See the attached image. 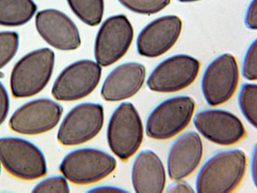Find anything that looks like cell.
Wrapping results in <instances>:
<instances>
[{
	"label": "cell",
	"instance_id": "1",
	"mask_svg": "<svg viewBox=\"0 0 257 193\" xmlns=\"http://www.w3.org/2000/svg\"><path fill=\"white\" fill-rule=\"evenodd\" d=\"M247 159L239 149L218 152L200 170L196 188L199 193L231 192L240 185L245 175Z\"/></svg>",
	"mask_w": 257,
	"mask_h": 193
},
{
	"label": "cell",
	"instance_id": "2",
	"mask_svg": "<svg viewBox=\"0 0 257 193\" xmlns=\"http://www.w3.org/2000/svg\"><path fill=\"white\" fill-rule=\"evenodd\" d=\"M55 61L53 51L43 48L26 54L14 66L11 75L12 93L15 98L33 96L47 84Z\"/></svg>",
	"mask_w": 257,
	"mask_h": 193
},
{
	"label": "cell",
	"instance_id": "3",
	"mask_svg": "<svg viewBox=\"0 0 257 193\" xmlns=\"http://www.w3.org/2000/svg\"><path fill=\"white\" fill-rule=\"evenodd\" d=\"M143 133L138 112L132 103H123L113 112L108 123L107 139L109 148L119 159L127 160L140 148Z\"/></svg>",
	"mask_w": 257,
	"mask_h": 193
},
{
	"label": "cell",
	"instance_id": "4",
	"mask_svg": "<svg viewBox=\"0 0 257 193\" xmlns=\"http://www.w3.org/2000/svg\"><path fill=\"white\" fill-rule=\"evenodd\" d=\"M116 167L114 157L102 150L83 148L68 154L59 169L66 179L79 185L93 183L110 174Z\"/></svg>",
	"mask_w": 257,
	"mask_h": 193
},
{
	"label": "cell",
	"instance_id": "5",
	"mask_svg": "<svg viewBox=\"0 0 257 193\" xmlns=\"http://www.w3.org/2000/svg\"><path fill=\"white\" fill-rule=\"evenodd\" d=\"M0 161L8 172L23 180H35L47 173L41 151L31 143L20 138H0Z\"/></svg>",
	"mask_w": 257,
	"mask_h": 193
},
{
	"label": "cell",
	"instance_id": "6",
	"mask_svg": "<svg viewBox=\"0 0 257 193\" xmlns=\"http://www.w3.org/2000/svg\"><path fill=\"white\" fill-rule=\"evenodd\" d=\"M195 102L188 96H178L159 104L149 116L146 127L148 137L156 140L171 138L189 124Z\"/></svg>",
	"mask_w": 257,
	"mask_h": 193
},
{
	"label": "cell",
	"instance_id": "7",
	"mask_svg": "<svg viewBox=\"0 0 257 193\" xmlns=\"http://www.w3.org/2000/svg\"><path fill=\"white\" fill-rule=\"evenodd\" d=\"M101 68L90 60H81L66 67L58 76L52 94L61 101H74L89 95L98 84Z\"/></svg>",
	"mask_w": 257,
	"mask_h": 193
},
{
	"label": "cell",
	"instance_id": "8",
	"mask_svg": "<svg viewBox=\"0 0 257 193\" xmlns=\"http://www.w3.org/2000/svg\"><path fill=\"white\" fill-rule=\"evenodd\" d=\"M104 122L103 107L94 103H83L73 108L65 117L59 127L57 139L64 146L86 142L100 131Z\"/></svg>",
	"mask_w": 257,
	"mask_h": 193
},
{
	"label": "cell",
	"instance_id": "9",
	"mask_svg": "<svg viewBox=\"0 0 257 193\" xmlns=\"http://www.w3.org/2000/svg\"><path fill=\"white\" fill-rule=\"evenodd\" d=\"M134 30L124 15L108 18L101 25L94 45V56L100 65L109 66L120 59L128 50Z\"/></svg>",
	"mask_w": 257,
	"mask_h": 193
},
{
	"label": "cell",
	"instance_id": "10",
	"mask_svg": "<svg viewBox=\"0 0 257 193\" xmlns=\"http://www.w3.org/2000/svg\"><path fill=\"white\" fill-rule=\"evenodd\" d=\"M239 69L235 57L225 53L216 58L207 67L202 80V90L207 103L216 106L229 101L239 81Z\"/></svg>",
	"mask_w": 257,
	"mask_h": 193
},
{
	"label": "cell",
	"instance_id": "11",
	"mask_svg": "<svg viewBox=\"0 0 257 193\" xmlns=\"http://www.w3.org/2000/svg\"><path fill=\"white\" fill-rule=\"evenodd\" d=\"M200 67V62L190 56L179 54L172 56L153 70L147 80V85L150 89L156 92L179 91L195 81Z\"/></svg>",
	"mask_w": 257,
	"mask_h": 193
},
{
	"label": "cell",
	"instance_id": "12",
	"mask_svg": "<svg viewBox=\"0 0 257 193\" xmlns=\"http://www.w3.org/2000/svg\"><path fill=\"white\" fill-rule=\"evenodd\" d=\"M62 107L48 99L31 101L19 108L12 116L9 125L11 130L25 135H36L54 128L60 121Z\"/></svg>",
	"mask_w": 257,
	"mask_h": 193
},
{
	"label": "cell",
	"instance_id": "13",
	"mask_svg": "<svg viewBox=\"0 0 257 193\" xmlns=\"http://www.w3.org/2000/svg\"><path fill=\"white\" fill-rule=\"evenodd\" d=\"M195 127L208 140L228 146L242 140L246 136L245 128L235 115L217 109H208L197 113L193 119Z\"/></svg>",
	"mask_w": 257,
	"mask_h": 193
},
{
	"label": "cell",
	"instance_id": "14",
	"mask_svg": "<svg viewBox=\"0 0 257 193\" xmlns=\"http://www.w3.org/2000/svg\"><path fill=\"white\" fill-rule=\"evenodd\" d=\"M35 24L41 37L56 49L73 50L81 44L76 26L69 17L59 10L49 9L39 12Z\"/></svg>",
	"mask_w": 257,
	"mask_h": 193
},
{
	"label": "cell",
	"instance_id": "15",
	"mask_svg": "<svg viewBox=\"0 0 257 193\" xmlns=\"http://www.w3.org/2000/svg\"><path fill=\"white\" fill-rule=\"evenodd\" d=\"M182 26L181 19L174 15L163 16L151 22L141 31L137 38L139 53L151 58L164 54L177 41Z\"/></svg>",
	"mask_w": 257,
	"mask_h": 193
},
{
	"label": "cell",
	"instance_id": "16",
	"mask_svg": "<svg viewBox=\"0 0 257 193\" xmlns=\"http://www.w3.org/2000/svg\"><path fill=\"white\" fill-rule=\"evenodd\" d=\"M203 144L199 134L189 131L172 144L167 157V169L172 180L183 179L199 165L203 155Z\"/></svg>",
	"mask_w": 257,
	"mask_h": 193
},
{
	"label": "cell",
	"instance_id": "17",
	"mask_svg": "<svg viewBox=\"0 0 257 193\" xmlns=\"http://www.w3.org/2000/svg\"><path fill=\"white\" fill-rule=\"evenodd\" d=\"M146 68L137 62H127L117 66L107 75L102 85L101 95L107 102H118L136 94L142 87Z\"/></svg>",
	"mask_w": 257,
	"mask_h": 193
},
{
	"label": "cell",
	"instance_id": "18",
	"mask_svg": "<svg viewBox=\"0 0 257 193\" xmlns=\"http://www.w3.org/2000/svg\"><path fill=\"white\" fill-rule=\"evenodd\" d=\"M166 172L159 157L145 150L136 157L132 167V180L136 192L160 193L166 184Z\"/></svg>",
	"mask_w": 257,
	"mask_h": 193
},
{
	"label": "cell",
	"instance_id": "19",
	"mask_svg": "<svg viewBox=\"0 0 257 193\" xmlns=\"http://www.w3.org/2000/svg\"><path fill=\"white\" fill-rule=\"evenodd\" d=\"M37 6L33 0H0V25L18 26L34 15Z\"/></svg>",
	"mask_w": 257,
	"mask_h": 193
},
{
	"label": "cell",
	"instance_id": "20",
	"mask_svg": "<svg viewBox=\"0 0 257 193\" xmlns=\"http://www.w3.org/2000/svg\"><path fill=\"white\" fill-rule=\"evenodd\" d=\"M74 14L83 23L95 26L101 21L103 0H67Z\"/></svg>",
	"mask_w": 257,
	"mask_h": 193
},
{
	"label": "cell",
	"instance_id": "21",
	"mask_svg": "<svg viewBox=\"0 0 257 193\" xmlns=\"http://www.w3.org/2000/svg\"><path fill=\"white\" fill-rule=\"evenodd\" d=\"M257 86L255 84L242 85L238 96V103L244 116L254 128H256Z\"/></svg>",
	"mask_w": 257,
	"mask_h": 193
},
{
	"label": "cell",
	"instance_id": "22",
	"mask_svg": "<svg viewBox=\"0 0 257 193\" xmlns=\"http://www.w3.org/2000/svg\"><path fill=\"white\" fill-rule=\"evenodd\" d=\"M129 10L139 14L150 15L158 13L170 3L171 0H118Z\"/></svg>",
	"mask_w": 257,
	"mask_h": 193
},
{
	"label": "cell",
	"instance_id": "23",
	"mask_svg": "<svg viewBox=\"0 0 257 193\" xmlns=\"http://www.w3.org/2000/svg\"><path fill=\"white\" fill-rule=\"evenodd\" d=\"M19 36L15 32H0V69L16 54L19 46Z\"/></svg>",
	"mask_w": 257,
	"mask_h": 193
},
{
	"label": "cell",
	"instance_id": "24",
	"mask_svg": "<svg viewBox=\"0 0 257 193\" xmlns=\"http://www.w3.org/2000/svg\"><path fill=\"white\" fill-rule=\"evenodd\" d=\"M33 192H69V187L65 177L57 176L49 177L39 182Z\"/></svg>",
	"mask_w": 257,
	"mask_h": 193
},
{
	"label": "cell",
	"instance_id": "25",
	"mask_svg": "<svg viewBox=\"0 0 257 193\" xmlns=\"http://www.w3.org/2000/svg\"><path fill=\"white\" fill-rule=\"evenodd\" d=\"M256 40H254L249 47L243 63L242 73L247 80H256Z\"/></svg>",
	"mask_w": 257,
	"mask_h": 193
},
{
	"label": "cell",
	"instance_id": "26",
	"mask_svg": "<svg viewBox=\"0 0 257 193\" xmlns=\"http://www.w3.org/2000/svg\"><path fill=\"white\" fill-rule=\"evenodd\" d=\"M257 4L256 0H253L250 3L245 18V22L248 28L256 30L257 28Z\"/></svg>",
	"mask_w": 257,
	"mask_h": 193
},
{
	"label": "cell",
	"instance_id": "27",
	"mask_svg": "<svg viewBox=\"0 0 257 193\" xmlns=\"http://www.w3.org/2000/svg\"><path fill=\"white\" fill-rule=\"evenodd\" d=\"M9 107V101L7 92L0 82V125L7 117Z\"/></svg>",
	"mask_w": 257,
	"mask_h": 193
},
{
	"label": "cell",
	"instance_id": "28",
	"mask_svg": "<svg viewBox=\"0 0 257 193\" xmlns=\"http://www.w3.org/2000/svg\"><path fill=\"white\" fill-rule=\"evenodd\" d=\"M167 192H194L193 188L182 179L176 180L168 186Z\"/></svg>",
	"mask_w": 257,
	"mask_h": 193
},
{
	"label": "cell",
	"instance_id": "29",
	"mask_svg": "<svg viewBox=\"0 0 257 193\" xmlns=\"http://www.w3.org/2000/svg\"><path fill=\"white\" fill-rule=\"evenodd\" d=\"M121 188L110 186H99L90 190L88 192H126Z\"/></svg>",
	"mask_w": 257,
	"mask_h": 193
},
{
	"label": "cell",
	"instance_id": "30",
	"mask_svg": "<svg viewBox=\"0 0 257 193\" xmlns=\"http://www.w3.org/2000/svg\"><path fill=\"white\" fill-rule=\"evenodd\" d=\"M256 148L255 147L252 153L251 160V171L252 175L253 178V181L255 184L256 182Z\"/></svg>",
	"mask_w": 257,
	"mask_h": 193
},
{
	"label": "cell",
	"instance_id": "31",
	"mask_svg": "<svg viewBox=\"0 0 257 193\" xmlns=\"http://www.w3.org/2000/svg\"><path fill=\"white\" fill-rule=\"evenodd\" d=\"M179 2H194L197 1L199 0H178Z\"/></svg>",
	"mask_w": 257,
	"mask_h": 193
},
{
	"label": "cell",
	"instance_id": "32",
	"mask_svg": "<svg viewBox=\"0 0 257 193\" xmlns=\"http://www.w3.org/2000/svg\"><path fill=\"white\" fill-rule=\"evenodd\" d=\"M0 171H1V165H0Z\"/></svg>",
	"mask_w": 257,
	"mask_h": 193
}]
</instances>
